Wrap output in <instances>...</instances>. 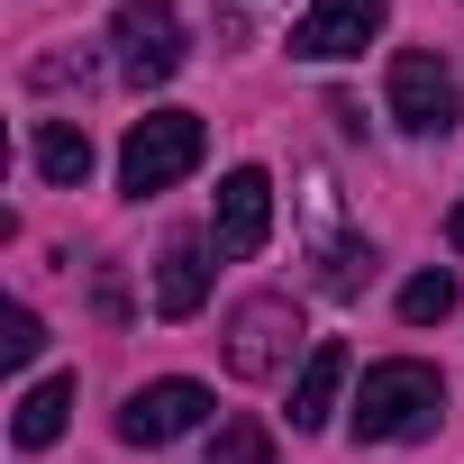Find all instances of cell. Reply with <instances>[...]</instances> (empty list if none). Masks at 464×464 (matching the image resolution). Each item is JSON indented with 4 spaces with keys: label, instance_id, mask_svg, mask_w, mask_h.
<instances>
[{
    "label": "cell",
    "instance_id": "obj_1",
    "mask_svg": "<svg viewBox=\"0 0 464 464\" xmlns=\"http://www.w3.org/2000/svg\"><path fill=\"white\" fill-rule=\"evenodd\" d=\"M437 419H446V373L437 364H410V355L364 364V392H355V437L364 446H410Z\"/></svg>",
    "mask_w": 464,
    "mask_h": 464
},
{
    "label": "cell",
    "instance_id": "obj_2",
    "mask_svg": "<svg viewBox=\"0 0 464 464\" xmlns=\"http://www.w3.org/2000/svg\"><path fill=\"white\" fill-rule=\"evenodd\" d=\"M200 155H209V128H200L191 110H146V119L128 128V146H119V182L146 200V191H173Z\"/></svg>",
    "mask_w": 464,
    "mask_h": 464
},
{
    "label": "cell",
    "instance_id": "obj_3",
    "mask_svg": "<svg viewBox=\"0 0 464 464\" xmlns=\"http://www.w3.org/2000/svg\"><path fill=\"white\" fill-rule=\"evenodd\" d=\"M292 355H301V301L292 292H256V301L227 310V373L237 382H274V373H292Z\"/></svg>",
    "mask_w": 464,
    "mask_h": 464
},
{
    "label": "cell",
    "instance_id": "obj_4",
    "mask_svg": "<svg viewBox=\"0 0 464 464\" xmlns=\"http://www.w3.org/2000/svg\"><path fill=\"white\" fill-rule=\"evenodd\" d=\"M110 46H119V73L137 82V92H164L173 73H182V19H173V0H119L110 10Z\"/></svg>",
    "mask_w": 464,
    "mask_h": 464
},
{
    "label": "cell",
    "instance_id": "obj_5",
    "mask_svg": "<svg viewBox=\"0 0 464 464\" xmlns=\"http://www.w3.org/2000/svg\"><path fill=\"white\" fill-rule=\"evenodd\" d=\"M392 119L410 128V137H446L455 119H464V82H455V64L446 55H428V46H410V55H392Z\"/></svg>",
    "mask_w": 464,
    "mask_h": 464
},
{
    "label": "cell",
    "instance_id": "obj_6",
    "mask_svg": "<svg viewBox=\"0 0 464 464\" xmlns=\"http://www.w3.org/2000/svg\"><path fill=\"white\" fill-rule=\"evenodd\" d=\"M382 37V0H310L301 28H292V55L301 64H346Z\"/></svg>",
    "mask_w": 464,
    "mask_h": 464
},
{
    "label": "cell",
    "instance_id": "obj_7",
    "mask_svg": "<svg viewBox=\"0 0 464 464\" xmlns=\"http://www.w3.org/2000/svg\"><path fill=\"white\" fill-rule=\"evenodd\" d=\"M209 419V392L200 382H146V392H128V410H119V437L128 446H173V437H191Z\"/></svg>",
    "mask_w": 464,
    "mask_h": 464
},
{
    "label": "cell",
    "instance_id": "obj_8",
    "mask_svg": "<svg viewBox=\"0 0 464 464\" xmlns=\"http://www.w3.org/2000/svg\"><path fill=\"white\" fill-rule=\"evenodd\" d=\"M274 237V182L256 173V164H237L218 182V209H209V246L218 256H256Z\"/></svg>",
    "mask_w": 464,
    "mask_h": 464
},
{
    "label": "cell",
    "instance_id": "obj_9",
    "mask_svg": "<svg viewBox=\"0 0 464 464\" xmlns=\"http://www.w3.org/2000/svg\"><path fill=\"white\" fill-rule=\"evenodd\" d=\"M310 227H319V292L355 301L364 274H373V246L355 237V227H337V191H328V182H310Z\"/></svg>",
    "mask_w": 464,
    "mask_h": 464
},
{
    "label": "cell",
    "instance_id": "obj_10",
    "mask_svg": "<svg viewBox=\"0 0 464 464\" xmlns=\"http://www.w3.org/2000/svg\"><path fill=\"white\" fill-rule=\"evenodd\" d=\"M200 301H209V237H173L155 256V310L164 319H191Z\"/></svg>",
    "mask_w": 464,
    "mask_h": 464
},
{
    "label": "cell",
    "instance_id": "obj_11",
    "mask_svg": "<svg viewBox=\"0 0 464 464\" xmlns=\"http://www.w3.org/2000/svg\"><path fill=\"white\" fill-rule=\"evenodd\" d=\"M337 392H346V346H337V337H319V346H310V364H301V382H292V428H301V437H319V428H328V410H337Z\"/></svg>",
    "mask_w": 464,
    "mask_h": 464
},
{
    "label": "cell",
    "instance_id": "obj_12",
    "mask_svg": "<svg viewBox=\"0 0 464 464\" xmlns=\"http://www.w3.org/2000/svg\"><path fill=\"white\" fill-rule=\"evenodd\" d=\"M64 419H73V373H46V382H28V392H19L10 437L37 455V446H55V437H64Z\"/></svg>",
    "mask_w": 464,
    "mask_h": 464
},
{
    "label": "cell",
    "instance_id": "obj_13",
    "mask_svg": "<svg viewBox=\"0 0 464 464\" xmlns=\"http://www.w3.org/2000/svg\"><path fill=\"white\" fill-rule=\"evenodd\" d=\"M37 173H46L55 191H82V182H92V137H82L73 119H46V128H37Z\"/></svg>",
    "mask_w": 464,
    "mask_h": 464
},
{
    "label": "cell",
    "instance_id": "obj_14",
    "mask_svg": "<svg viewBox=\"0 0 464 464\" xmlns=\"http://www.w3.org/2000/svg\"><path fill=\"white\" fill-rule=\"evenodd\" d=\"M209 464H274V428L265 419H227L209 437Z\"/></svg>",
    "mask_w": 464,
    "mask_h": 464
},
{
    "label": "cell",
    "instance_id": "obj_15",
    "mask_svg": "<svg viewBox=\"0 0 464 464\" xmlns=\"http://www.w3.org/2000/svg\"><path fill=\"white\" fill-rule=\"evenodd\" d=\"M401 319H410V328L455 319V274H419V283H401Z\"/></svg>",
    "mask_w": 464,
    "mask_h": 464
},
{
    "label": "cell",
    "instance_id": "obj_16",
    "mask_svg": "<svg viewBox=\"0 0 464 464\" xmlns=\"http://www.w3.org/2000/svg\"><path fill=\"white\" fill-rule=\"evenodd\" d=\"M0 346H10V364H37V346H46V319H37V310H10V337H0Z\"/></svg>",
    "mask_w": 464,
    "mask_h": 464
},
{
    "label": "cell",
    "instance_id": "obj_17",
    "mask_svg": "<svg viewBox=\"0 0 464 464\" xmlns=\"http://www.w3.org/2000/svg\"><path fill=\"white\" fill-rule=\"evenodd\" d=\"M446 246H455V256H464V200H455V209H446Z\"/></svg>",
    "mask_w": 464,
    "mask_h": 464
}]
</instances>
